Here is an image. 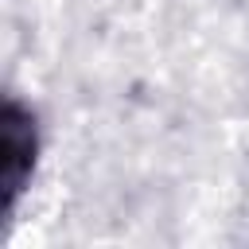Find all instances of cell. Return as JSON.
<instances>
[{"label":"cell","mask_w":249,"mask_h":249,"mask_svg":"<svg viewBox=\"0 0 249 249\" xmlns=\"http://www.w3.org/2000/svg\"><path fill=\"white\" fill-rule=\"evenodd\" d=\"M0 191H4V218H12L23 187L31 183L35 171V152H39V132L31 109H23L16 97L4 101L0 113Z\"/></svg>","instance_id":"6da1fadb"}]
</instances>
